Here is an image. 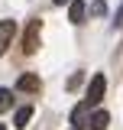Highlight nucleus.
<instances>
[{"label": "nucleus", "mask_w": 123, "mask_h": 130, "mask_svg": "<svg viewBox=\"0 0 123 130\" xmlns=\"http://www.w3.org/2000/svg\"><path fill=\"white\" fill-rule=\"evenodd\" d=\"M104 91H107V78H104V72H97L88 85V94H84V104L88 107H97L100 101H104Z\"/></svg>", "instance_id": "f257e3e1"}, {"label": "nucleus", "mask_w": 123, "mask_h": 130, "mask_svg": "<svg viewBox=\"0 0 123 130\" xmlns=\"http://www.w3.org/2000/svg\"><path fill=\"white\" fill-rule=\"evenodd\" d=\"M39 29H42V23H39V20H29V26L23 32V52H26V55H32V52L39 49Z\"/></svg>", "instance_id": "f03ea898"}, {"label": "nucleus", "mask_w": 123, "mask_h": 130, "mask_svg": "<svg viewBox=\"0 0 123 130\" xmlns=\"http://www.w3.org/2000/svg\"><path fill=\"white\" fill-rule=\"evenodd\" d=\"M13 36H16V23H13V20H3V23H0V55L10 49Z\"/></svg>", "instance_id": "7ed1b4c3"}, {"label": "nucleus", "mask_w": 123, "mask_h": 130, "mask_svg": "<svg viewBox=\"0 0 123 130\" xmlns=\"http://www.w3.org/2000/svg\"><path fill=\"white\" fill-rule=\"evenodd\" d=\"M39 88H42V81L36 78V75H19V78H16V91H29V94H36Z\"/></svg>", "instance_id": "20e7f679"}, {"label": "nucleus", "mask_w": 123, "mask_h": 130, "mask_svg": "<svg viewBox=\"0 0 123 130\" xmlns=\"http://www.w3.org/2000/svg\"><path fill=\"white\" fill-rule=\"evenodd\" d=\"M68 20H71V23H84V20H88L84 0H71V3H68Z\"/></svg>", "instance_id": "39448f33"}, {"label": "nucleus", "mask_w": 123, "mask_h": 130, "mask_svg": "<svg viewBox=\"0 0 123 130\" xmlns=\"http://www.w3.org/2000/svg\"><path fill=\"white\" fill-rule=\"evenodd\" d=\"M107 124H110L107 111H94L91 117H88V130H107Z\"/></svg>", "instance_id": "423d86ee"}, {"label": "nucleus", "mask_w": 123, "mask_h": 130, "mask_svg": "<svg viewBox=\"0 0 123 130\" xmlns=\"http://www.w3.org/2000/svg\"><path fill=\"white\" fill-rule=\"evenodd\" d=\"M29 117H32V107H29V104H26V107H19V111H16V120H13V124H16V127H19V130H23V127H26V124H29Z\"/></svg>", "instance_id": "0eeeda50"}, {"label": "nucleus", "mask_w": 123, "mask_h": 130, "mask_svg": "<svg viewBox=\"0 0 123 130\" xmlns=\"http://www.w3.org/2000/svg\"><path fill=\"white\" fill-rule=\"evenodd\" d=\"M84 114H88V104H78L75 111H71V124H75V127H81V124H88V117H84Z\"/></svg>", "instance_id": "6e6552de"}, {"label": "nucleus", "mask_w": 123, "mask_h": 130, "mask_svg": "<svg viewBox=\"0 0 123 130\" xmlns=\"http://www.w3.org/2000/svg\"><path fill=\"white\" fill-rule=\"evenodd\" d=\"M13 107V91H7V88H0V114L10 111Z\"/></svg>", "instance_id": "1a4fd4ad"}, {"label": "nucleus", "mask_w": 123, "mask_h": 130, "mask_svg": "<svg viewBox=\"0 0 123 130\" xmlns=\"http://www.w3.org/2000/svg\"><path fill=\"white\" fill-rule=\"evenodd\" d=\"M91 16H107V0H94L91 3Z\"/></svg>", "instance_id": "9d476101"}, {"label": "nucleus", "mask_w": 123, "mask_h": 130, "mask_svg": "<svg viewBox=\"0 0 123 130\" xmlns=\"http://www.w3.org/2000/svg\"><path fill=\"white\" fill-rule=\"evenodd\" d=\"M117 26H123V7H120V13H117Z\"/></svg>", "instance_id": "9b49d317"}, {"label": "nucleus", "mask_w": 123, "mask_h": 130, "mask_svg": "<svg viewBox=\"0 0 123 130\" xmlns=\"http://www.w3.org/2000/svg\"><path fill=\"white\" fill-rule=\"evenodd\" d=\"M52 3H71V0H52Z\"/></svg>", "instance_id": "f8f14e48"}, {"label": "nucleus", "mask_w": 123, "mask_h": 130, "mask_svg": "<svg viewBox=\"0 0 123 130\" xmlns=\"http://www.w3.org/2000/svg\"><path fill=\"white\" fill-rule=\"evenodd\" d=\"M0 130H3V124H0Z\"/></svg>", "instance_id": "ddd939ff"}]
</instances>
